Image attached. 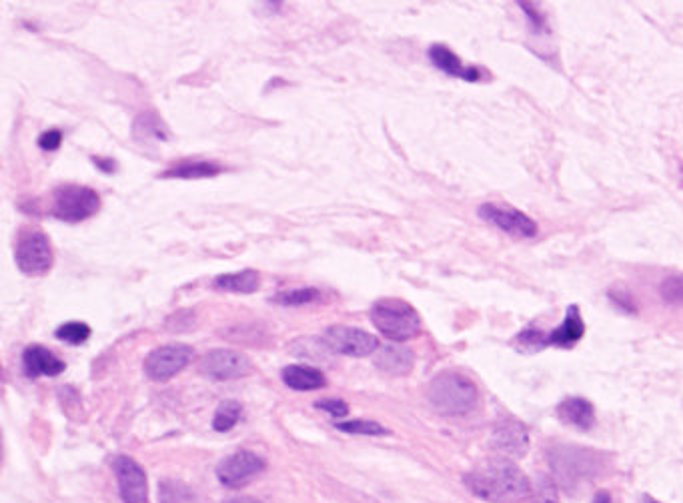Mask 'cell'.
I'll use <instances>...</instances> for the list:
<instances>
[{
    "mask_svg": "<svg viewBox=\"0 0 683 503\" xmlns=\"http://www.w3.org/2000/svg\"><path fill=\"white\" fill-rule=\"evenodd\" d=\"M469 491L489 503H523L531 495L527 475L509 459L497 457L465 475Z\"/></svg>",
    "mask_w": 683,
    "mask_h": 503,
    "instance_id": "obj_1",
    "label": "cell"
},
{
    "mask_svg": "<svg viewBox=\"0 0 683 503\" xmlns=\"http://www.w3.org/2000/svg\"><path fill=\"white\" fill-rule=\"evenodd\" d=\"M605 457L603 453L579 445H555L549 449V465L553 469V477L567 491L589 483L603 469Z\"/></svg>",
    "mask_w": 683,
    "mask_h": 503,
    "instance_id": "obj_2",
    "label": "cell"
},
{
    "mask_svg": "<svg viewBox=\"0 0 683 503\" xmlns=\"http://www.w3.org/2000/svg\"><path fill=\"white\" fill-rule=\"evenodd\" d=\"M427 399L435 411L449 417L467 415L479 401L477 385L459 371H443L427 387Z\"/></svg>",
    "mask_w": 683,
    "mask_h": 503,
    "instance_id": "obj_3",
    "label": "cell"
},
{
    "mask_svg": "<svg viewBox=\"0 0 683 503\" xmlns=\"http://www.w3.org/2000/svg\"><path fill=\"white\" fill-rule=\"evenodd\" d=\"M369 317L377 331L393 343H405L421 333L419 313L407 301L397 297H385L375 301L369 311Z\"/></svg>",
    "mask_w": 683,
    "mask_h": 503,
    "instance_id": "obj_4",
    "label": "cell"
},
{
    "mask_svg": "<svg viewBox=\"0 0 683 503\" xmlns=\"http://www.w3.org/2000/svg\"><path fill=\"white\" fill-rule=\"evenodd\" d=\"M101 209V197L85 185H61L53 193L51 213L65 223H81L95 217Z\"/></svg>",
    "mask_w": 683,
    "mask_h": 503,
    "instance_id": "obj_5",
    "label": "cell"
},
{
    "mask_svg": "<svg viewBox=\"0 0 683 503\" xmlns=\"http://www.w3.org/2000/svg\"><path fill=\"white\" fill-rule=\"evenodd\" d=\"M15 257L19 269L31 277L49 273L55 263V253L49 237L37 229H27L19 235Z\"/></svg>",
    "mask_w": 683,
    "mask_h": 503,
    "instance_id": "obj_6",
    "label": "cell"
},
{
    "mask_svg": "<svg viewBox=\"0 0 683 503\" xmlns=\"http://www.w3.org/2000/svg\"><path fill=\"white\" fill-rule=\"evenodd\" d=\"M195 349L185 343H169L153 349L145 359V373L153 381H169L193 359Z\"/></svg>",
    "mask_w": 683,
    "mask_h": 503,
    "instance_id": "obj_7",
    "label": "cell"
},
{
    "mask_svg": "<svg viewBox=\"0 0 683 503\" xmlns=\"http://www.w3.org/2000/svg\"><path fill=\"white\" fill-rule=\"evenodd\" d=\"M323 343L347 357H369L375 351H379V339L359 327H347V325H333L325 331Z\"/></svg>",
    "mask_w": 683,
    "mask_h": 503,
    "instance_id": "obj_8",
    "label": "cell"
},
{
    "mask_svg": "<svg viewBox=\"0 0 683 503\" xmlns=\"http://www.w3.org/2000/svg\"><path fill=\"white\" fill-rule=\"evenodd\" d=\"M479 217L491 225H495L499 231L509 233L513 237L521 239H531L537 235V223L521 213L515 207L509 205H497V203H487L479 207Z\"/></svg>",
    "mask_w": 683,
    "mask_h": 503,
    "instance_id": "obj_9",
    "label": "cell"
},
{
    "mask_svg": "<svg viewBox=\"0 0 683 503\" xmlns=\"http://www.w3.org/2000/svg\"><path fill=\"white\" fill-rule=\"evenodd\" d=\"M203 375L215 381H233L247 377L253 371V365L247 355L233 349H213L201 361Z\"/></svg>",
    "mask_w": 683,
    "mask_h": 503,
    "instance_id": "obj_10",
    "label": "cell"
},
{
    "mask_svg": "<svg viewBox=\"0 0 683 503\" xmlns=\"http://www.w3.org/2000/svg\"><path fill=\"white\" fill-rule=\"evenodd\" d=\"M113 471L119 481V491L125 503H149V483L145 469L127 455L113 459Z\"/></svg>",
    "mask_w": 683,
    "mask_h": 503,
    "instance_id": "obj_11",
    "label": "cell"
},
{
    "mask_svg": "<svg viewBox=\"0 0 683 503\" xmlns=\"http://www.w3.org/2000/svg\"><path fill=\"white\" fill-rule=\"evenodd\" d=\"M263 469H265V461L257 453L249 449H241V451L231 453L219 463L217 477L227 487H241L249 479L259 475Z\"/></svg>",
    "mask_w": 683,
    "mask_h": 503,
    "instance_id": "obj_12",
    "label": "cell"
},
{
    "mask_svg": "<svg viewBox=\"0 0 683 503\" xmlns=\"http://www.w3.org/2000/svg\"><path fill=\"white\" fill-rule=\"evenodd\" d=\"M491 447L503 459H519L529 451V433L521 423L513 419H503L493 429Z\"/></svg>",
    "mask_w": 683,
    "mask_h": 503,
    "instance_id": "obj_13",
    "label": "cell"
},
{
    "mask_svg": "<svg viewBox=\"0 0 683 503\" xmlns=\"http://www.w3.org/2000/svg\"><path fill=\"white\" fill-rule=\"evenodd\" d=\"M65 361L43 345H31L23 353V369L27 377H57L65 371Z\"/></svg>",
    "mask_w": 683,
    "mask_h": 503,
    "instance_id": "obj_14",
    "label": "cell"
},
{
    "mask_svg": "<svg viewBox=\"0 0 683 503\" xmlns=\"http://www.w3.org/2000/svg\"><path fill=\"white\" fill-rule=\"evenodd\" d=\"M429 59L441 73L449 77L463 79L467 83H477L481 79V71L477 67L463 65V61L445 45H433L429 49Z\"/></svg>",
    "mask_w": 683,
    "mask_h": 503,
    "instance_id": "obj_15",
    "label": "cell"
},
{
    "mask_svg": "<svg viewBox=\"0 0 683 503\" xmlns=\"http://www.w3.org/2000/svg\"><path fill=\"white\" fill-rule=\"evenodd\" d=\"M585 335V323H583V317L579 313V307L577 305H571L565 313V319L563 323L547 335V343L553 345V347H561V349H567V347H573L575 343L581 341V337Z\"/></svg>",
    "mask_w": 683,
    "mask_h": 503,
    "instance_id": "obj_16",
    "label": "cell"
},
{
    "mask_svg": "<svg viewBox=\"0 0 683 503\" xmlns=\"http://www.w3.org/2000/svg\"><path fill=\"white\" fill-rule=\"evenodd\" d=\"M557 417L577 429H591L595 425V409L583 397H569L557 405Z\"/></svg>",
    "mask_w": 683,
    "mask_h": 503,
    "instance_id": "obj_17",
    "label": "cell"
},
{
    "mask_svg": "<svg viewBox=\"0 0 683 503\" xmlns=\"http://www.w3.org/2000/svg\"><path fill=\"white\" fill-rule=\"evenodd\" d=\"M415 357L413 351L403 345H387L381 347L375 355V365L391 375H405L413 369Z\"/></svg>",
    "mask_w": 683,
    "mask_h": 503,
    "instance_id": "obj_18",
    "label": "cell"
},
{
    "mask_svg": "<svg viewBox=\"0 0 683 503\" xmlns=\"http://www.w3.org/2000/svg\"><path fill=\"white\" fill-rule=\"evenodd\" d=\"M287 387L295 391H317L327 385L323 371L309 365H289L281 373Z\"/></svg>",
    "mask_w": 683,
    "mask_h": 503,
    "instance_id": "obj_19",
    "label": "cell"
},
{
    "mask_svg": "<svg viewBox=\"0 0 683 503\" xmlns=\"http://www.w3.org/2000/svg\"><path fill=\"white\" fill-rule=\"evenodd\" d=\"M261 285V275L255 269H243L237 273H225L219 275L213 281V287L219 291H227V293H243V295H251L259 289Z\"/></svg>",
    "mask_w": 683,
    "mask_h": 503,
    "instance_id": "obj_20",
    "label": "cell"
},
{
    "mask_svg": "<svg viewBox=\"0 0 683 503\" xmlns=\"http://www.w3.org/2000/svg\"><path fill=\"white\" fill-rule=\"evenodd\" d=\"M225 171L223 165L215 161H181L167 169L161 177L163 179H209L221 175Z\"/></svg>",
    "mask_w": 683,
    "mask_h": 503,
    "instance_id": "obj_21",
    "label": "cell"
},
{
    "mask_svg": "<svg viewBox=\"0 0 683 503\" xmlns=\"http://www.w3.org/2000/svg\"><path fill=\"white\" fill-rule=\"evenodd\" d=\"M133 135L141 143L167 141L169 139V129H167V125L155 113H143V115L137 117V121L133 125Z\"/></svg>",
    "mask_w": 683,
    "mask_h": 503,
    "instance_id": "obj_22",
    "label": "cell"
},
{
    "mask_svg": "<svg viewBox=\"0 0 683 503\" xmlns=\"http://www.w3.org/2000/svg\"><path fill=\"white\" fill-rule=\"evenodd\" d=\"M321 289L317 287H301V289H285L273 297L277 305L283 307H303L321 299Z\"/></svg>",
    "mask_w": 683,
    "mask_h": 503,
    "instance_id": "obj_23",
    "label": "cell"
},
{
    "mask_svg": "<svg viewBox=\"0 0 683 503\" xmlns=\"http://www.w3.org/2000/svg\"><path fill=\"white\" fill-rule=\"evenodd\" d=\"M241 415H243V407L241 403L237 401H223L219 405V409L215 411V417H213V429L215 431H231L239 421H241Z\"/></svg>",
    "mask_w": 683,
    "mask_h": 503,
    "instance_id": "obj_24",
    "label": "cell"
},
{
    "mask_svg": "<svg viewBox=\"0 0 683 503\" xmlns=\"http://www.w3.org/2000/svg\"><path fill=\"white\" fill-rule=\"evenodd\" d=\"M339 431H345L349 435H369V437H381L387 435L389 429L383 427L381 423L373 421V419H347V421H339L335 423Z\"/></svg>",
    "mask_w": 683,
    "mask_h": 503,
    "instance_id": "obj_25",
    "label": "cell"
},
{
    "mask_svg": "<svg viewBox=\"0 0 683 503\" xmlns=\"http://www.w3.org/2000/svg\"><path fill=\"white\" fill-rule=\"evenodd\" d=\"M159 495H161V503H193L195 501V493L181 481H173V479H165L159 485Z\"/></svg>",
    "mask_w": 683,
    "mask_h": 503,
    "instance_id": "obj_26",
    "label": "cell"
},
{
    "mask_svg": "<svg viewBox=\"0 0 683 503\" xmlns=\"http://www.w3.org/2000/svg\"><path fill=\"white\" fill-rule=\"evenodd\" d=\"M547 335L533 329V327H527L525 331H521L517 337H515V349L519 353H525V355H533V353H539L547 347Z\"/></svg>",
    "mask_w": 683,
    "mask_h": 503,
    "instance_id": "obj_27",
    "label": "cell"
},
{
    "mask_svg": "<svg viewBox=\"0 0 683 503\" xmlns=\"http://www.w3.org/2000/svg\"><path fill=\"white\" fill-rule=\"evenodd\" d=\"M55 335L69 345H83L91 337V327L85 321H69L63 323Z\"/></svg>",
    "mask_w": 683,
    "mask_h": 503,
    "instance_id": "obj_28",
    "label": "cell"
},
{
    "mask_svg": "<svg viewBox=\"0 0 683 503\" xmlns=\"http://www.w3.org/2000/svg\"><path fill=\"white\" fill-rule=\"evenodd\" d=\"M527 501L529 503H559L557 487L553 479H549L547 475H539L535 485L531 487V495Z\"/></svg>",
    "mask_w": 683,
    "mask_h": 503,
    "instance_id": "obj_29",
    "label": "cell"
},
{
    "mask_svg": "<svg viewBox=\"0 0 683 503\" xmlns=\"http://www.w3.org/2000/svg\"><path fill=\"white\" fill-rule=\"evenodd\" d=\"M659 295L667 305H683V275H669L659 287Z\"/></svg>",
    "mask_w": 683,
    "mask_h": 503,
    "instance_id": "obj_30",
    "label": "cell"
},
{
    "mask_svg": "<svg viewBox=\"0 0 683 503\" xmlns=\"http://www.w3.org/2000/svg\"><path fill=\"white\" fill-rule=\"evenodd\" d=\"M317 409L327 411L335 419H341L349 413V405L343 399H321V401H317Z\"/></svg>",
    "mask_w": 683,
    "mask_h": 503,
    "instance_id": "obj_31",
    "label": "cell"
},
{
    "mask_svg": "<svg viewBox=\"0 0 683 503\" xmlns=\"http://www.w3.org/2000/svg\"><path fill=\"white\" fill-rule=\"evenodd\" d=\"M63 143V133L59 129H51V131H45L41 137H39V147L43 151H57Z\"/></svg>",
    "mask_w": 683,
    "mask_h": 503,
    "instance_id": "obj_32",
    "label": "cell"
},
{
    "mask_svg": "<svg viewBox=\"0 0 683 503\" xmlns=\"http://www.w3.org/2000/svg\"><path fill=\"white\" fill-rule=\"evenodd\" d=\"M95 161V165L99 167V169H103L105 173H113V171H117V165H115V161L113 159H93Z\"/></svg>",
    "mask_w": 683,
    "mask_h": 503,
    "instance_id": "obj_33",
    "label": "cell"
},
{
    "mask_svg": "<svg viewBox=\"0 0 683 503\" xmlns=\"http://www.w3.org/2000/svg\"><path fill=\"white\" fill-rule=\"evenodd\" d=\"M591 503H611L609 491H599V493H595V497H593Z\"/></svg>",
    "mask_w": 683,
    "mask_h": 503,
    "instance_id": "obj_34",
    "label": "cell"
},
{
    "mask_svg": "<svg viewBox=\"0 0 683 503\" xmlns=\"http://www.w3.org/2000/svg\"><path fill=\"white\" fill-rule=\"evenodd\" d=\"M223 503H261V501H257L253 497H231V499H227Z\"/></svg>",
    "mask_w": 683,
    "mask_h": 503,
    "instance_id": "obj_35",
    "label": "cell"
},
{
    "mask_svg": "<svg viewBox=\"0 0 683 503\" xmlns=\"http://www.w3.org/2000/svg\"><path fill=\"white\" fill-rule=\"evenodd\" d=\"M639 503H659V501L653 499V497H649V495H643V497L639 499Z\"/></svg>",
    "mask_w": 683,
    "mask_h": 503,
    "instance_id": "obj_36",
    "label": "cell"
},
{
    "mask_svg": "<svg viewBox=\"0 0 683 503\" xmlns=\"http://www.w3.org/2000/svg\"><path fill=\"white\" fill-rule=\"evenodd\" d=\"M681 171H683V169H681Z\"/></svg>",
    "mask_w": 683,
    "mask_h": 503,
    "instance_id": "obj_37",
    "label": "cell"
}]
</instances>
